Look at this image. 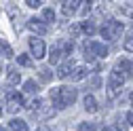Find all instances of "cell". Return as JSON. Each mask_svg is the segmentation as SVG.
Returning <instances> with one entry per match:
<instances>
[{
  "instance_id": "6da1fadb",
  "label": "cell",
  "mask_w": 133,
  "mask_h": 131,
  "mask_svg": "<svg viewBox=\"0 0 133 131\" xmlns=\"http://www.w3.org/2000/svg\"><path fill=\"white\" fill-rule=\"evenodd\" d=\"M49 97H51V102H53V108L57 110H63V108H68L76 102V89L74 87H55L51 89V93H49Z\"/></svg>"
},
{
  "instance_id": "7a4b0ae2",
  "label": "cell",
  "mask_w": 133,
  "mask_h": 131,
  "mask_svg": "<svg viewBox=\"0 0 133 131\" xmlns=\"http://www.w3.org/2000/svg\"><path fill=\"white\" fill-rule=\"evenodd\" d=\"M108 55V47L97 42V40H87L85 44V57L87 59H93V57H106Z\"/></svg>"
},
{
  "instance_id": "3957f363",
  "label": "cell",
  "mask_w": 133,
  "mask_h": 131,
  "mask_svg": "<svg viewBox=\"0 0 133 131\" xmlns=\"http://www.w3.org/2000/svg\"><path fill=\"white\" fill-rule=\"evenodd\" d=\"M121 34H123V23L116 21V19L108 21V23L102 28V36H104V40H116Z\"/></svg>"
},
{
  "instance_id": "277c9868",
  "label": "cell",
  "mask_w": 133,
  "mask_h": 131,
  "mask_svg": "<svg viewBox=\"0 0 133 131\" xmlns=\"http://www.w3.org/2000/svg\"><path fill=\"white\" fill-rule=\"evenodd\" d=\"M21 106H23V95L17 91H9L6 93V110L11 114H17L21 110Z\"/></svg>"
},
{
  "instance_id": "5b68a950",
  "label": "cell",
  "mask_w": 133,
  "mask_h": 131,
  "mask_svg": "<svg viewBox=\"0 0 133 131\" xmlns=\"http://www.w3.org/2000/svg\"><path fill=\"white\" fill-rule=\"evenodd\" d=\"M123 83H125V76L118 72V70H114L108 78V89H110V95L114 97L116 93H118V89H123Z\"/></svg>"
},
{
  "instance_id": "8992f818",
  "label": "cell",
  "mask_w": 133,
  "mask_h": 131,
  "mask_svg": "<svg viewBox=\"0 0 133 131\" xmlns=\"http://www.w3.org/2000/svg\"><path fill=\"white\" fill-rule=\"evenodd\" d=\"M30 51H32V55H34V57H44V53H46V47H44V40H40L38 36H32L30 40Z\"/></svg>"
},
{
  "instance_id": "52a82bcc",
  "label": "cell",
  "mask_w": 133,
  "mask_h": 131,
  "mask_svg": "<svg viewBox=\"0 0 133 131\" xmlns=\"http://www.w3.org/2000/svg\"><path fill=\"white\" fill-rule=\"evenodd\" d=\"M116 70H118L125 78H133V63L129 59H118V63H116Z\"/></svg>"
},
{
  "instance_id": "ba28073f",
  "label": "cell",
  "mask_w": 133,
  "mask_h": 131,
  "mask_svg": "<svg viewBox=\"0 0 133 131\" xmlns=\"http://www.w3.org/2000/svg\"><path fill=\"white\" fill-rule=\"evenodd\" d=\"M28 28H30L32 32H34V34H40V36L49 32V28H46V25H44L40 19H36V17H32V19L28 21Z\"/></svg>"
},
{
  "instance_id": "9c48e42d",
  "label": "cell",
  "mask_w": 133,
  "mask_h": 131,
  "mask_svg": "<svg viewBox=\"0 0 133 131\" xmlns=\"http://www.w3.org/2000/svg\"><path fill=\"white\" fill-rule=\"evenodd\" d=\"M61 57H65L63 49H61V44H55V47L51 49V55H49V61H51L53 66H59V63H61Z\"/></svg>"
},
{
  "instance_id": "30bf717a",
  "label": "cell",
  "mask_w": 133,
  "mask_h": 131,
  "mask_svg": "<svg viewBox=\"0 0 133 131\" xmlns=\"http://www.w3.org/2000/svg\"><path fill=\"white\" fill-rule=\"evenodd\" d=\"M78 4H80V0H65L63 6H61V13L65 17H70V15H74L78 11Z\"/></svg>"
},
{
  "instance_id": "8fae6325",
  "label": "cell",
  "mask_w": 133,
  "mask_h": 131,
  "mask_svg": "<svg viewBox=\"0 0 133 131\" xmlns=\"http://www.w3.org/2000/svg\"><path fill=\"white\" fill-rule=\"evenodd\" d=\"M70 76H72L74 83H78V80H82V78L87 76V68H85V66H76V68H72Z\"/></svg>"
},
{
  "instance_id": "7c38bea8",
  "label": "cell",
  "mask_w": 133,
  "mask_h": 131,
  "mask_svg": "<svg viewBox=\"0 0 133 131\" xmlns=\"http://www.w3.org/2000/svg\"><path fill=\"white\" fill-rule=\"evenodd\" d=\"M9 127H11L13 131H30V129H28V123H25V121H19V119H13V121L9 123Z\"/></svg>"
},
{
  "instance_id": "4fadbf2b",
  "label": "cell",
  "mask_w": 133,
  "mask_h": 131,
  "mask_svg": "<svg viewBox=\"0 0 133 131\" xmlns=\"http://www.w3.org/2000/svg\"><path fill=\"white\" fill-rule=\"evenodd\" d=\"M80 32H82V34H87V36H93L95 32H97V28H95V23H91V21H82V23H80Z\"/></svg>"
},
{
  "instance_id": "5bb4252c",
  "label": "cell",
  "mask_w": 133,
  "mask_h": 131,
  "mask_svg": "<svg viewBox=\"0 0 133 131\" xmlns=\"http://www.w3.org/2000/svg\"><path fill=\"white\" fill-rule=\"evenodd\" d=\"M6 83L13 87V85H19L21 83V74L17 70H9V76H6Z\"/></svg>"
},
{
  "instance_id": "9a60e30c",
  "label": "cell",
  "mask_w": 133,
  "mask_h": 131,
  "mask_svg": "<svg viewBox=\"0 0 133 131\" xmlns=\"http://www.w3.org/2000/svg\"><path fill=\"white\" fill-rule=\"evenodd\" d=\"M72 72V63H59V68H57V76L59 78H68Z\"/></svg>"
},
{
  "instance_id": "2e32d148",
  "label": "cell",
  "mask_w": 133,
  "mask_h": 131,
  "mask_svg": "<svg viewBox=\"0 0 133 131\" xmlns=\"http://www.w3.org/2000/svg\"><path fill=\"white\" fill-rule=\"evenodd\" d=\"M85 110L87 112H95L97 110V100H95L93 95H87L85 97Z\"/></svg>"
},
{
  "instance_id": "e0dca14e",
  "label": "cell",
  "mask_w": 133,
  "mask_h": 131,
  "mask_svg": "<svg viewBox=\"0 0 133 131\" xmlns=\"http://www.w3.org/2000/svg\"><path fill=\"white\" fill-rule=\"evenodd\" d=\"M17 61H19L21 68H34V61H32V59H30V55H25V53H21V55L17 57Z\"/></svg>"
},
{
  "instance_id": "ac0fdd59",
  "label": "cell",
  "mask_w": 133,
  "mask_h": 131,
  "mask_svg": "<svg viewBox=\"0 0 133 131\" xmlns=\"http://www.w3.org/2000/svg\"><path fill=\"white\" fill-rule=\"evenodd\" d=\"M42 21L53 23V21H55V11H53V9H42Z\"/></svg>"
},
{
  "instance_id": "d6986e66",
  "label": "cell",
  "mask_w": 133,
  "mask_h": 131,
  "mask_svg": "<svg viewBox=\"0 0 133 131\" xmlns=\"http://www.w3.org/2000/svg\"><path fill=\"white\" fill-rule=\"evenodd\" d=\"M23 91H25V93H36L38 87H36L34 80H25V83H23Z\"/></svg>"
},
{
  "instance_id": "ffe728a7",
  "label": "cell",
  "mask_w": 133,
  "mask_h": 131,
  "mask_svg": "<svg viewBox=\"0 0 133 131\" xmlns=\"http://www.w3.org/2000/svg\"><path fill=\"white\" fill-rule=\"evenodd\" d=\"M0 53L4 55V59H11V57H13V49H11V44H4V42H2V47H0Z\"/></svg>"
},
{
  "instance_id": "44dd1931",
  "label": "cell",
  "mask_w": 133,
  "mask_h": 131,
  "mask_svg": "<svg viewBox=\"0 0 133 131\" xmlns=\"http://www.w3.org/2000/svg\"><path fill=\"white\" fill-rule=\"evenodd\" d=\"M78 6H80V9H78V13H80V15H87V13L91 11V0H85V2H80Z\"/></svg>"
},
{
  "instance_id": "7402d4cb",
  "label": "cell",
  "mask_w": 133,
  "mask_h": 131,
  "mask_svg": "<svg viewBox=\"0 0 133 131\" xmlns=\"http://www.w3.org/2000/svg\"><path fill=\"white\" fill-rule=\"evenodd\" d=\"M125 49L129 53H133V34H127L125 36Z\"/></svg>"
},
{
  "instance_id": "603a6c76",
  "label": "cell",
  "mask_w": 133,
  "mask_h": 131,
  "mask_svg": "<svg viewBox=\"0 0 133 131\" xmlns=\"http://www.w3.org/2000/svg\"><path fill=\"white\" fill-rule=\"evenodd\" d=\"M51 78H53L51 70H42V72H40V80H42V83H49V80H51Z\"/></svg>"
},
{
  "instance_id": "cb8c5ba5",
  "label": "cell",
  "mask_w": 133,
  "mask_h": 131,
  "mask_svg": "<svg viewBox=\"0 0 133 131\" xmlns=\"http://www.w3.org/2000/svg\"><path fill=\"white\" fill-rule=\"evenodd\" d=\"M42 2H44V0H25V4H28V6H32V9L42 6Z\"/></svg>"
},
{
  "instance_id": "d4e9b609",
  "label": "cell",
  "mask_w": 133,
  "mask_h": 131,
  "mask_svg": "<svg viewBox=\"0 0 133 131\" xmlns=\"http://www.w3.org/2000/svg\"><path fill=\"white\" fill-rule=\"evenodd\" d=\"M78 131H95V127H93L91 123H80V127H78Z\"/></svg>"
},
{
  "instance_id": "484cf974",
  "label": "cell",
  "mask_w": 133,
  "mask_h": 131,
  "mask_svg": "<svg viewBox=\"0 0 133 131\" xmlns=\"http://www.w3.org/2000/svg\"><path fill=\"white\" fill-rule=\"evenodd\" d=\"M99 85H102V78H99V76H95V78L91 80V87H93V89H97Z\"/></svg>"
},
{
  "instance_id": "4316f807",
  "label": "cell",
  "mask_w": 133,
  "mask_h": 131,
  "mask_svg": "<svg viewBox=\"0 0 133 131\" xmlns=\"http://www.w3.org/2000/svg\"><path fill=\"white\" fill-rule=\"evenodd\" d=\"M70 34H72V36H78V34H80V25H72V28H70Z\"/></svg>"
},
{
  "instance_id": "83f0119b",
  "label": "cell",
  "mask_w": 133,
  "mask_h": 131,
  "mask_svg": "<svg viewBox=\"0 0 133 131\" xmlns=\"http://www.w3.org/2000/svg\"><path fill=\"white\" fill-rule=\"evenodd\" d=\"M127 123L133 127V108H131V110H129V114H127Z\"/></svg>"
},
{
  "instance_id": "f1b7e54d",
  "label": "cell",
  "mask_w": 133,
  "mask_h": 131,
  "mask_svg": "<svg viewBox=\"0 0 133 131\" xmlns=\"http://www.w3.org/2000/svg\"><path fill=\"white\" fill-rule=\"evenodd\" d=\"M36 131H51V129H49V127H46V125H40V127H38V129H36Z\"/></svg>"
},
{
  "instance_id": "f546056e",
  "label": "cell",
  "mask_w": 133,
  "mask_h": 131,
  "mask_svg": "<svg viewBox=\"0 0 133 131\" xmlns=\"http://www.w3.org/2000/svg\"><path fill=\"white\" fill-rule=\"evenodd\" d=\"M104 131H116V129H112V127H108V125H106V127H104Z\"/></svg>"
},
{
  "instance_id": "4dcf8cb0",
  "label": "cell",
  "mask_w": 133,
  "mask_h": 131,
  "mask_svg": "<svg viewBox=\"0 0 133 131\" xmlns=\"http://www.w3.org/2000/svg\"><path fill=\"white\" fill-rule=\"evenodd\" d=\"M0 116H2V104H0Z\"/></svg>"
},
{
  "instance_id": "1f68e13d",
  "label": "cell",
  "mask_w": 133,
  "mask_h": 131,
  "mask_svg": "<svg viewBox=\"0 0 133 131\" xmlns=\"http://www.w3.org/2000/svg\"><path fill=\"white\" fill-rule=\"evenodd\" d=\"M0 131H4V127H0Z\"/></svg>"
},
{
  "instance_id": "d6a6232c",
  "label": "cell",
  "mask_w": 133,
  "mask_h": 131,
  "mask_svg": "<svg viewBox=\"0 0 133 131\" xmlns=\"http://www.w3.org/2000/svg\"><path fill=\"white\" fill-rule=\"evenodd\" d=\"M0 47H2V42H0Z\"/></svg>"
}]
</instances>
